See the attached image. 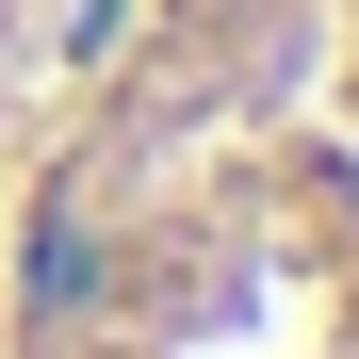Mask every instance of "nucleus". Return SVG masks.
Masks as SVG:
<instances>
[{
  "label": "nucleus",
  "mask_w": 359,
  "mask_h": 359,
  "mask_svg": "<svg viewBox=\"0 0 359 359\" xmlns=\"http://www.w3.org/2000/svg\"><path fill=\"white\" fill-rule=\"evenodd\" d=\"M0 359H359V0H82L0 114Z\"/></svg>",
  "instance_id": "f257e3e1"
}]
</instances>
